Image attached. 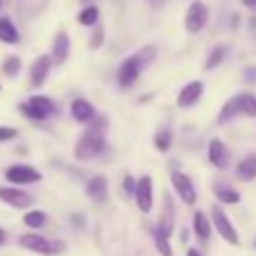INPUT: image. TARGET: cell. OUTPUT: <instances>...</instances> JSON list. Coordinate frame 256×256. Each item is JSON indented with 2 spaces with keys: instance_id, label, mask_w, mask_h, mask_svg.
<instances>
[{
  "instance_id": "6da1fadb",
  "label": "cell",
  "mask_w": 256,
  "mask_h": 256,
  "mask_svg": "<svg viewBox=\"0 0 256 256\" xmlns=\"http://www.w3.org/2000/svg\"><path fill=\"white\" fill-rule=\"evenodd\" d=\"M154 54H156L154 46H145V48H140L138 52H134L132 57H127L125 62L120 64V68H118V84H120V88L134 86L136 80L140 78V72L154 62Z\"/></svg>"
},
{
  "instance_id": "7a4b0ae2",
  "label": "cell",
  "mask_w": 256,
  "mask_h": 256,
  "mask_svg": "<svg viewBox=\"0 0 256 256\" xmlns=\"http://www.w3.org/2000/svg\"><path fill=\"white\" fill-rule=\"evenodd\" d=\"M102 150H104V136H102V132H96L88 127V130L80 136L78 145H75V156H78L80 161H88L100 154Z\"/></svg>"
},
{
  "instance_id": "3957f363",
  "label": "cell",
  "mask_w": 256,
  "mask_h": 256,
  "mask_svg": "<svg viewBox=\"0 0 256 256\" xmlns=\"http://www.w3.org/2000/svg\"><path fill=\"white\" fill-rule=\"evenodd\" d=\"M20 247H25V250L30 252H36V254H62L64 250H66V245H64L62 240H50V238L46 236H39V234H25V236H20Z\"/></svg>"
},
{
  "instance_id": "277c9868",
  "label": "cell",
  "mask_w": 256,
  "mask_h": 256,
  "mask_svg": "<svg viewBox=\"0 0 256 256\" xmlns=\"http://www.w3.org/2000/svg\"><path fill=\"white\" fill-rule=\"evenodd\" d=\"M186 30H188L190 34H198L202 32L204 28H206L208 23V10L204 2H200V0H195V2H190L188 12H186Z\"/></svg>"
},
{
  "instance_id": "5b68a950",
  "label": "cell",
  "mask_w": 256,
  "mask_h": 256,
  "mask_svg": "<svg viewBox=\"0 0 256 256\" xmlns=\"http://www.w3.org/2000/svg\"><path fill=\"white\" fill-rule=\"evenodd\" d=\"M211 218H213V224H216L218 234H220V236H222L227 242H232V245H238V234H236V229H234L232 220L227 218V213H224L222 208L218 206V204H213Z\"/></svg>"
},
{
  "instance_id": "8992f818",
  "label": "cell",
  "mask_w": 256,
  "mask_h": 256,
  "mask_svg": "<svg viewBox=\"0 0 256 256\" xmlns=\"http://www.w3.org/2000/svg\"><path fill=\"white\" fill-rule=\"evenodd\" d=\"M134 200H136V206H138L140 213H150L152 211V200H154V188H152V179L145 174L136 182V193H134Z\"/></svg>"
},
{
  "instance_id": "52a82bcc",
  "label": "cell",
  "mask_w": 256,
  "mask_h": 256,
  "mask_svg": "<svg viewBox=\"0 0 256 256\" xmlns=\"http://www.w3.org/2000/svg\"><path fill=\"white\" fill-rule=\"evenodd\" d=\"M172 186H174V193L184 200V204L193 206L195 200H198V193H195V186H193V182H190L188 174L174 170L172 172Z\"/></svg>"
},
{
  "instance_id": "ba28073f",
  "label": "cell",
  "mask_w": 256,
  "mask_h": 256,
  "mask_svg": "<svg viewBox=\"0 0 256 256\" xmlns=\"http://www.w3.org/2000/svg\"><path fill=\"white\" fill-rule=\"evenodd\" d=\"M5 177L7 182H14V184H36V182H41V172L30 168V166H12V168H7Z\"/></svg>"
},
{
  "instance_id": "9c48e42d",
  "label": "cell",
  "mask_w": 256,
  "mask_h": 256,
  "mask_svg": "<svg viewBox=\"0 0 256 256\" xmlns=\"http://www.w3.org/2000/svg\"><path fill=\"white\" fill-rule=\"evenodd\" d=\"M0 200L7 202L10 206H16V208L32 206V195L25 193V190H20V188H14V186H5V188H0Z\"/></svg>"
},
{
  "instance_id": "30bf717a",
  "label": "cell",
  "mask_w": 256,
  "mask_h": 256,
  "mask_svg": "<svg viewBox=\"0 0 256 256\" xmlns=\"http://www.w3.org/2000/svg\"><path fill=\"white\" fill-rule=\"evenodd\" d=\"M202 93H204V84L202 82H188L182 91H179L177 104L182 106V109H188V106H193L195 102L202 98Z\"/></svg>"
},
{
  "instance_id": "8fae6325",
  "label": "cell",
  "mask_w": 256,
  "mask_h": 256,
  "mask_svg": "<svg viewBox=\"0 0 256 256\" xmlns=\"http://www.w3.org/2000/svg\"><path fill=\"white\" fill-rule=\"evenodd\" d=\"M159 229L166 238L172 234L174 229V204H172V198L170 195H164V206H161V220H159Z\"/></svg>"
},
{
  "instance_id": "7c38bea8",
  "label": "cell",
  "mask_w": 256,
  "mask_h": 256,
  "mask_svg": "<svg viewBox=\"0 0 256 256\" xmlns=\"http://www.w3.org/2000/svg\"><path fill=\"white\" fill-rule=\"evenodd\" d=\"M208 159H211V164L216 166V168H220V170L227 168V164H229V150L224 148L222 140L213 138L211 143H208Z\"/></svg>"
},
{
  "instance_id": "4fadbf2b",
  "label": "cell",
  "mask_w": 256,
  "mask_h": 256,
  "mask_svg": "<svg viewBox=\"0 0 256 256\" xmlns=\"http://www.w3.org/2000/svg\"><path fill=\"white\" fill-rule=\"evenodd\" d=\"M50 66H52V59L50 57H39L32 64V68H30V80H32L34 86H44L46 78H48V72H50Z\"/></svg>"
},
{
  "instance_id": "5bb4252c",
  "label": "cell",
  "mask_w": 256,
  "mask_h": 256,
  "mask_svg": "<svg viewBox=\"0 0 256 256\" xmlns=\"http://www.w3.org/2000/svg\"><path fill=\"white\" fill-rule=\"evenodd\" d=\"M70 114H72V118H75L78 122H91L93 118H96V109H93V104L91 102H86V100H82V98L72 100Z\"/></svg>"
},
{
  "instance_id": "9a60e30c",
  "label": "cell",
  "mask_w": 256,
  "mask_h": 256,
  "mask_svg": "<svg viewBox=\"0 0 256 256\" xmlns=\"http://www.w3.org/2000/svg\"><path fill=\"white\" fill-rule=\"evenodd\" d=\"M68 48H70V41H68L66 32H59L57 36H54V41H52V57H50L54 66H62V64L66 62Z\"/></svg>"
},
{
  "instance_id": "2e32d148",
  "label": "cell",
  "mask_w": 256,
  "mask_h": 256,
  "mask_svg": "<svg viewBox=\"0 0 256 256\" xmlns=\"http://www.w3.org/2000/svg\"><path fill=\"white\" fill-rule=\"evenodd\" d=\"M86 195L91 200H96V202H102L106 198V179L102 174H96V177H91L86 182Z\"/></svg>"
},
{
  "instance_id": "e0dca14e",
  "label": "cell",
  "mask_w": 256,
  "mask_h": 256,
  "mask_svg": "<svg viewBox=\"0 0 256 256\" xmlns=\"http://www.w3.org/2000/svg\"><path fill=\"white\" fill-rule=\"evenodd\" d=\"M28 104L32 106V109H36L39 112V116L44 118H48V116H52L54 112H57V106H54V102L50 100V98H46V96H32L28 100Z\"/></svg>"
},
{
  "instance_id": "ac0fdd59",
  "label": "cell",
  "mask_w": 256,
  "mask_h": 256,
  "mask_svg": "<svg viewBox=\"0 0 256 256\" xmlns=\"http://www.w3.org/2000/svg\"><path fill=\"white\" fill-rule=\"evenodd\" d=\"M193 229H195V234H198V238L202 242H206L208 238H211V222H208V218L204 216L202 211H198L193 216Z\"/></svg>"
},
{
  "instance_id": "d6986e66",
  "label": "cell",
  "mask_w": 256,
  "mask_h": 256,
  "mask_svg": "<svg viewBox=\"0 0 256 256\" xmlns=\"http://www.w3.org/2000/svg\"><path fill=\"white\" fill-rule=\"evenodd\" d=\"M18 39L20 36H18V30L14 28V23L10 18H0V41L14 46V44H18Z\"/></svg>"
},
{
  "instance_id": "ffe728a7",
  "label": "cell",
  "mask_w": 256,
  "mask_h": 256,
  "mask_svg": "<svg viewBox=\"0 0 256 256\" xmlns=\"http://www.w3.org/2000/svg\"><path fill=\"white\" fill-rule=\"evenodd\" d=\"M236 174L240 179H254L256 177V154H247L245 159L236 166Z\"/></svg>"
},
{
  "instance_id": "44dd1931",
  "label": "cell",
  "mask_w": 256,
  "mask_h": 256,
  "mask_svg": "<svg viewBox=\"0 0 256 256\" xmlns=\"http://www.w3.org/2000/svg\"><path fill=\"white\" fill-rule=\"evenodd\" d=\"M234 116H240V102H238V96L227 100V104L222 106V112L218 116V122H229Z\"/></svg>"
},
{
  "instance_id": "7402d4cb",
  "label": "cell",
  "mask_w": 256,
  "mask_h": 256,
  "mask_svg": "<svg viewBox=\"0 0 256 256\" xmlns=\"http://www.w3.org/2000/svg\"><path fill=\"white\" fill-rule=\"evenodd\" d=\"M213 193L218 195V200L220 202H224V204H238L240 202V193L238 190H234V188H229V186H213Z\"/></svg>"
},
{
  "instance_id": "603a6c76",
  "label": "cell",
  "mask_w": 256,
  "mask_h": 256,
  "mask_svg": "<svg viewBox=\"0 0 256 256\" xmlns=\"http://www.w3.org/2000/svg\"><path fill=\"white\" fill-rule=\"evenodd\" d=\"M238 102H240V116L256 118V96H252V93H240Z\"/></svg>"
},
{
  "instance_id": "cb8c5ba5",
  "label": "cell",
  "mask_w": 256,
  "mask_h": 256,
  "mask_svg": "<svg viewBox=\"0 0 256 256\" xmlns=\"http://www.w3.org/2000/svg\"><path fill=\"white\" fill-rule=\"evenodd\" d=\"M224 54H227V46H224V44L216 46V48L211 50V54H208V59H206V64H204V68H206V70H213V68H218L220 64H222Z\"/></svg>"
},
{
  "instance_id": "d4e9b609",
  "label": "cell",
  "mask_w": 256,
  "mask_h": 256,
  "mask_svg": "<svg viewBox=\"0 0 256 256\" xmlns=\"http://www.w3.org/2000/svg\"><path fill=\"white\" fill-rule=\"evenodd\" d=\"M170 145H172V132L170 130H159L154 134V148L159 152H168Z\"/></svg>"
},
{
  "instance_id": "484cf974",
  "label": "cell",
  "mask_w": 256,
  "mask_h": 256,
  "mask_svg": "<svg viewBox=\"0 0 256 256\" xmlns=\"http://www.w3.org/2000/svg\"><path fill=\"white\" fill-rule=\"evenodd\" d=\"M98 18H100V12H98V7L88 5L82 10V14H80V23L86 25V28H91V25H98Z\"/></svg>"
},
{
  "instance_id": "4316f807",
  "label": "cell",
  "mask_w": 256,
  "mask_h": 256,
  "mask_svg": "<svg viewBox=\"0 0 256 256\" xmlns=\"http://www.w3.org/2000/svg\"><path fill=\"white\" fill-rule=\"evenodd\" d=\"M23 222L28 224V227H32V229H39V227H44L46 224V213L44 211H30V213H25Z\"/></svg>"
},
{
  "instance_id": "83f0119b",
  "label": "cell",
  "mask_w": 256,
  "mask_h": 256,
  "mask_svg": "<svg viewBox=\"0 0 256 256\" xmlns=\"http://www.w3.org/2000/svg\"><path fill=\"white\" fill-rule=\"evenodd\" d=\"M152 238H154V242H156V250H159L161 254H164V256H172V247H170L168 238H166L164 234L159 232V229H154V232H152Z\"/></svg>"
},
{
  "instance_id": "f1b7e54d",
  "label": "cell",
  "mask_w": 256,
  "mask_h": 256,
  "mask_svg": "<svg viewBox=\"0 0 256 256\" xmlns=\"http://www.w3.org/2000/svg\"><path fill=\"white\" fill-rule=\"evenodd\" d=\"M2 70H5L7 75H16V72L20 70V62H18L16 57H10V59L5 62V66H2Z\"/></svg>"
},
{
  "instance_id": "f546056e",
  "label": "cell",
  "mask_w": 256,
  "mask_h": 256,
  "mask_svg": "<svg viewBox=\"0 0 256 256\" xmlns=\"http://www.w3.org/2000/svg\"><path fill=\"white\" fill-rule=\"evenodd\" d=\"M12 138H16L14 127H0V143H2V140H12Z\"/></svg>"
},
{
  "instance_id": "4dcf8cb0",
  "label": "cell",
  "mask_w": 256,
  "mask_h": 256,
  "mask_svg": "<svg viewBox=\"0 0 256 256\" xmlns=\"http://www.w3.org/2000/svg\"><path fill=\"white\" fill-rule=\"evenodd\" d=\"M102 39H104V30L98 25V28H96V34H93V41H91V48H100V46H102Z\"/></svg>"
},
{
  "instance_id": "1f68e13d",
  "label": "cell",
  "mask_w": 256,
  "mask_h": 256,
  "mask_svg": "<svg viewBox=\"0 0 256 256\" xmlns=\"http://www.w3.org/2000/svg\"><path fill=\"white\" fill-rule=\"evenodd\" d=\"M122 186H125V190H127V193H136V182L130 177V174H127V177H125V184H122Z\"/></svg>"
},
{
  "instance_id": "d6a6232c",
  "label": "cell",
  "mask_w": 256,
  "mask_h": 256,
  "mask_svg": "<svg viewBox=\"0 0 256 256\" xmlns=\"http://www.w3.org/2000/svg\"><path fill=\"white\" fill-rule=\"evenodd\" d=\"M242 5L250 7V10H256V0H242Z\"/></svg>"
},
{
  "instance_id": "836d02e7",
  "label": "cell",
  "mask_w": 256,
  "mask_h": 256,
  "mask_svg": "<svg viewBox=\"0 0 256 256\" xmlns=\"http://www.w3.org/2000/svg\"><path fill=\"white\" fill-rule=\"evenodd\" d=\"M5 240H7V236H5V232L0 229V245H5Z\"/></svg>"
},
{
  "instance_id": "e575fe53",
  "label": "cell",
  "mask_w": 256,
  "mask_h": 256,
  "mask_svg": "<svg viewBox=\"0 0 256 256\" xmlns=\"http://www.w3.org/2000/svg\"><path fill=\"white\" fill-rule=\"evenodd\" d=\"M186 256H202V254H200V250H188V254Z\"/></svg>"
},
{
  "instance_id": "d590c367",
  "label": "cell",
  "mask_w": 256,
  "mask_h": 256,
  "mask_svg": "<svg viewBox=\"0 0 256 256\" xmlns=\"http://www.w3.org/2000/svg\"><path fill=\"white\" fill-rule=\"evenodd\" d=\"M161 2H164V0H152V5H154V7H159Z\"/></svg>"
},
{
  "instance_id": "8d00e7d4",
  "label": "cell",
  "mask_w": 256,
  "mask_h": 256,
  "mask_svg": "<svg viewBox=\"0 0 256 256\" xmlns=\"http://www.w3.org/2000/svg\"><path fill=\"white\" fill-rule=\"evenodd\" d=\"M84 2H88V0H84Z\"/></svg>"
},
{
  "instance_id": "74e56055",
  "label": "cell",
  "mask_w": 256,
  "mask_h": 256,
  "mask_svg": "<svg viewBox=\"0 0 256 256\" xmlns=\"http://www.w3.org/2000/svg\"><path fill=\"white\" fill-rule=\"evenodd\" d=\"M254 245H256V242H254Z\"/></svg>"
}]
</instances>
